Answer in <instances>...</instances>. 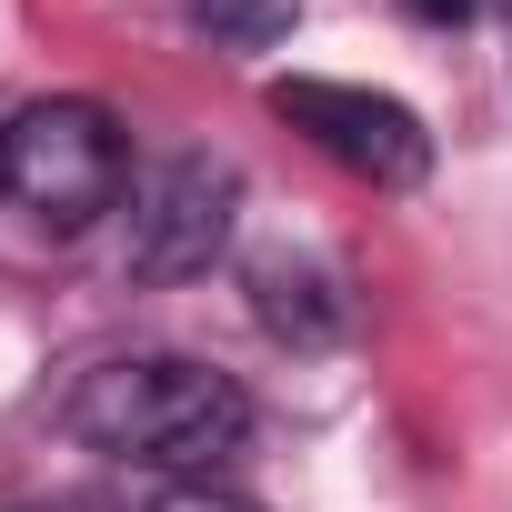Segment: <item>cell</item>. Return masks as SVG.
<instances>
[{
  "mask_svg": "<svg viewBox=\"0 0 512 512\" xmlns=\"http://www.w3.org/2000/svg\"><path fill=\"white\" fill-rule=\"evenodd\" d=\"M71 432L91 452H121L141 472H181V482H211L241 442H251V392L191 352H131V362H101L81 372L71 392Z\"/></svg>",
  "mask_w": 512,
  "mask_h": 512,
  "instance_id": "1",
  "label": "cell"
},
{
  "mask_svg": "<svg viewBox=\"0 0 512 512\" xmlns=\"http://www.w3.org/2000/svg\"><path fill=\"white\" fill-rule=\"evenodd\" d=\"M121 181L131 151L101 101H31L0 121V201L31 211L41 231H91L101 211H121Z\"/></svg>",
  "mask_w": 512,
  "mask_h": 512,
  "instance_id": "2",
  "label": "cell"
},
{
  "mask_svg": "<svg viewBox=\"0 0 512 512\" xmlns=\"http://www.w3.org/2000/svg\"><path fill=\"white\" fill-rule=\"evenodd\" d=\"M231 201H241V171L211 161V151H181L161 171L131 181V231H121V262L141 282H191L221 262L231 241Z\"/></svg>",
  "mask_w": 512,
  "mask_h": 512,
  "instance_id": "3",
  "label": "cell"
},
{
  "mask_svg": "<svg viewBox=\"0 0 512 512\" xmlns=\"http://www.w3.org/2000/svg\"><path fill=\"white\" fill-rule=\"evenodd\" d=\"M272 111H282L312 151H332L352 181L412 191V181L432 171V131H422L392 91H362V81H282V91H272Z\"/></svg>",
  "mask_w": 512,
  "mask_h": 512,
  "instance_id": "4",
  "label": "cell"
},
{
  "mask_svg": "<svg viewBox=\"0 0 512 512\" xmlns=\"http://www.w3.org/2000/svg\"><path fill=\"white\" fill-rule=\"evenodd\" d=\"M181 11H191V31L221 41V51H272V41H292L302 0H181Z\"/></svg>",
  "mask_w": 512,
  "mask_h": 512,
  "instance_id": "5",
  "label": "cell"
},
{
  "mask_svg": "<svg viewBox=\"0 0 512 512\" xmlns=\"http://www.w3.org/2000/svg\"><path fill=\"white\" fill-rule=\"evenodd\" d=\"M151 512H262V502H241V492H221V482H171Z\"/></svg>",
  "mask_w": 512,
  "mask_h": 512,
  "instance_id": "6",
  "label": "cell"
},
{
  "mask_svg": "<svg viewBox=\"0 0 512 512\" xmlns=\"http://www.w3.org/2000/svg\"><path fill=\"white\" fill-rule=\"evenodd\" d=\"M402 11H412V21H432V31H452V21H472V11H482V0H402Z\"/></svg>",
  "mask_w": 512,
  "mask_h": 512,
  "instance_id": "7",
  "label": "cell"
},
{
  "mask_svg": "<svg viewBox=\"0 0 512 512\" xmlns=\"http://www.w3.org/2000/svg\"><path fill=\"white\" fill-rule=\"evenodd\" d=\"M51 512H101V502H51Z\"/></svg>",
  "mask_w": 512,
  "mask_h": 512,
  "instance_id": "8",
  "label": "cell"
}]
</instances>
